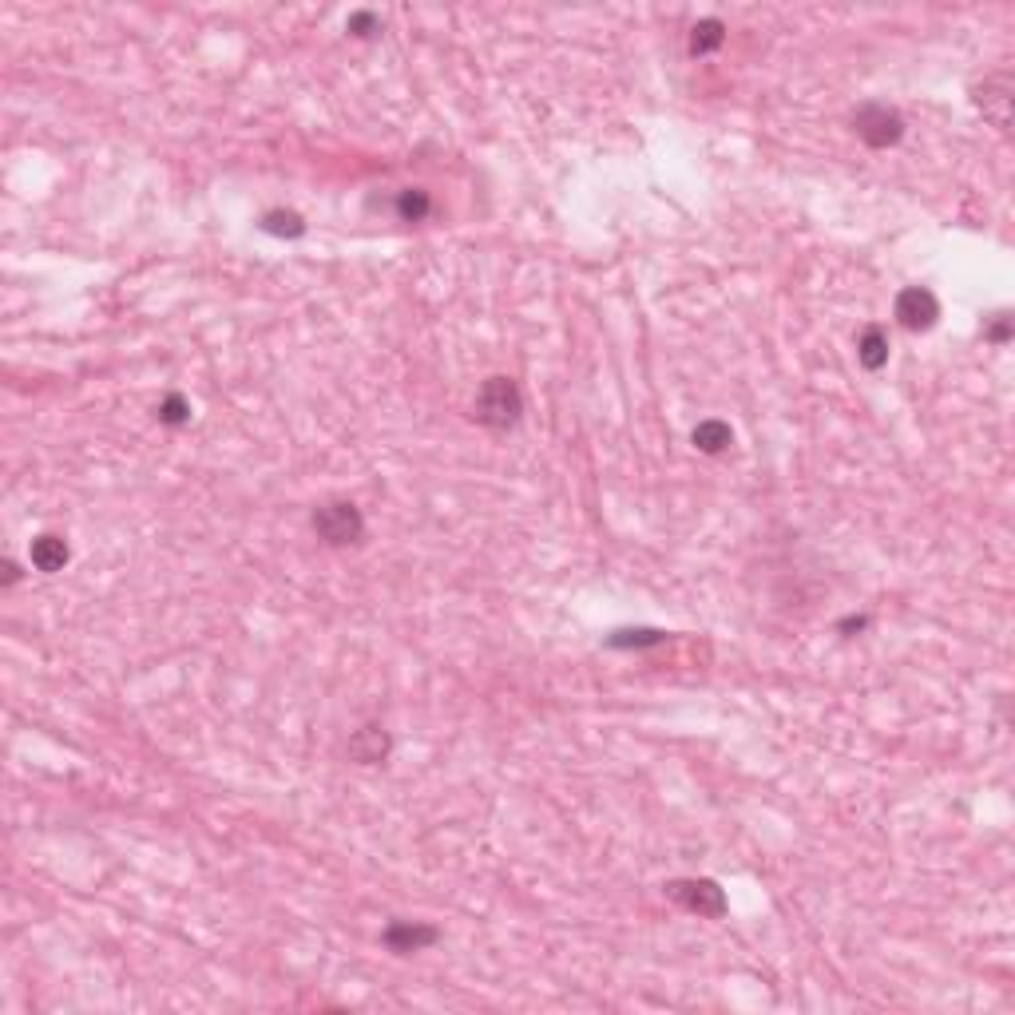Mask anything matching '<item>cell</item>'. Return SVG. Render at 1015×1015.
<instances>
[{"label": "cell", "mask_w": 1015, "mask_h": 1015, "mask_svg": "<svg viewBox=\"0 0 1015 1015\" xmlns=\"http://www.w3.org/2000/svg\"><path fill=\"white\" fill-rule=\"evenodd\" d=\"M869 627V619L865 615H849V619H841L837 623V631H845V635H857V631H865Z\"/></svg>", "instance_id": "19"}, {"label": "cell", "mask_w": 1015, "mask_h": 1015, "mask_svg": "<svg viewBox=\"0 0 1015 1015\" xmlns=\"http://www.w3.org/2000/svg\"><path fill=\"white\" fill-rule=\"evenodd\" d=\"M988 341H996V345H1008L1012 341V314H996V322L984 330Z\"/></svg>", "instance_id": "18"}, {"label": "cell", "mask_w": 1015, "mask_h": 1015, "mask_svg": "<svg viewBox=\"0 0 1015 1015\" xmlns=\"http://www.w3.org/2000/svg\"><path fill=\"white\" fill-rule=\"evenodd\" d=\"M893 314H897V322H901L904 330L924 334V330H932L940 322V298L928 286H908V290L897 294Z\"/></svg>", "instance_id": "5"}, {"label": "cell", "mask_w": 1015, "mask_h": 1015, "mask_svg": "<svg viewBox=\"0 0 1015 1015\" xmlns=\"http://www.w3.org/2000/svg\"><path fill=\"white\" fill-rule=\"evenodd\" d=\"M663 893L678 904V908H686V912H698V916H710V920H718V916H726V893H722V885L718 881H710V877H682V881H671V885H663Z\"/></svg>", "instance_id": "4"}, {"label": "cell", "mask_w": 1015, "mask_h": 1015, "mask_svg": "<svg viewBox=\"0 0 1015 1015\" xmlns=\"http://www.w3.org/2000/svg\"><path fill=\"white\" fill-rule=\"evenodd\" d=\"M310 524H314L318 540H322V544H330V548L361 544V536H365V516H361V508H357V504H349V500L318 504V508H314V516H310Z\"/></svg>", "instance_id": "2"}, {"label": "cell", "mask_w": 1015, "mask_h": 1015, "mask_svg": "<svg viewBox=\"0 0 1015 1015\" xmlns=\"http://www.w3.org/2000/svg\"><path fill=\"white\" fill-rule=\"evenodd\" d=\"M857 361L869 369V373H881L889 365V334L881 326H865L861 338H857Z\"/></svg>", "instance_id": "11"}, {"label": "cell", "mask_w": 1015, "mask_h": 1015, "mask_svg": "<svg viewBox=\"0 0 1015 1015\" xmlns=\"http://www.w3.org/2000/svg\"><path fill=\"white\" fill-rule=\"evenodd\" d=\"M853 131L865 147L873 151H885V147H897L904 139V115L881 100H869L853 112Z\"/></svg>", "instance_id": "3"}, {"label": "cell", "mask_w": 1015, "mask_h": 1015, "mask_svg": "<svg viewBox=\"0 0 1015 1015\" xmlns=\"http://www.w3.org/2000/svg\"><path fill=\"white\" fill-rule=\"evenodd\" d=\"M667 643V631H651V627H631V631H615L607 635V647H659Z\"/></svg>", "instance_id": "15"}, {"label": "cell", "mask_w": 1015, "mask_h": 1015, "mask_svg": "<svg viewBox=\"0 0 1015 1015\" xmlns=\"http://www.w3.org/2000/svg\"><path fill=\"white\" fill-rule=\"evenodd\" d=\"M155 417L163 421V425H171V429H179V425H187L191 421V401L183 397V393H167L163 401H159V409H155Z\"/></svg>", "instance_id": "16"}, {"label": "cell", "mask_w": 1015, "mask_h": 1015, "mask_svg": "<svg viewBox=\"0 0 1015 1015\" xmlns=\"http://www.w3.org/2000/svg\"><path fill=\"white\" fill-rule=\"evenodd\" d=\"M389 734L381 730V726H365V730H357L353 738H349V754H353V762H361V766H381L385 758H389Z\"/></svg>", "instance_id": "9"}, {"label": "cell", "mask_w": 1015, "mask_h": 1015, "mask_svg": "<svg viewBox=\"0 0 1015 1015\" xmlns=\"http://www.w3.org/2000/svg\"><path fill=\"white\" fill-rule=\"evenodd\" d=\"M258 226L266 230V234H274V238H302L306 234V219L298 215V211H266L262 219H258Z\"/></svg>", "instance_id": "14"}, {"label": "cell", "mask_w": 1015, "mask_h": 1015, "mask_svg": "<svg viewBox=\"0 0 1015 1015\" xmlns=\"http://www.w3.org/2000/svg\"><path fill=\"white\" fill-rule=\"evenodd\" d=\"M397 215H401V223H425V219L433 215V199H429V191H421V187H405V191L397 195Z\"/></svg>", "instance_id": "13"}, {"label": "cell", "mask_w": 1015, "mask_h": 1015, "mask_svg": "<svg viewBox=\"0 0 1015 1015\" xmlns=\"http://www.w3.org/2000/svg\"><path fill=\"white\" fill-rule=\"evenodd\" d=\"M976 108L984 112V119L992 127H1000L1008 135L1012 127V76L1000 72V76H988L980 88H976Z\"/></svg>", "instance_id": "6"}, {"label": "cell", "mask_w": 1015, "mask_h": 1015, "mask_svg": "<svg viewBox=\"0 0 1015 1015\" xmlns=\"http://www.w3.org/2000/svg\"><path fill=\"white\" fill-rule=\"evenodd\" d=\"M690 441H694V449L706 452V456H722V452L734 445V429H730L726 421L710 417V421H698V425H694Z\"/></svg>", "instance_id": "10"}, {"label": "cell", "mask_w": 1015, "mask_h": 1015, "mask_svg": "<svg viewBox=\"0 0 1015 1015\" xmlns=\"http://www.w3.org/2000/svg\"><path fill=\"white\" fill-rule=\"evenodd\" d=\"M726 44V24L718 16H702L694 28H690V56H710Z\"/></svg>", "instance_id": "12"}, {"label": "cell", "mask_w": 1015, "mask_h": 1015, "mask_svg": "<svg viewBox=\"0 0 1015 1015\" xmlns=\"http://www.w3.org/2000/svg\"><path fill=\"white\" fill-rule=\"evenodd\" d=\"M12 583H20V567L12 564V560H4V587H12Z\"/></svg>", "instance_id": "20"}, {"label": "cell", "mask_w": 1015, "mask_h": 1015, "mask_svg": "<svg viewBox=\"0 0 1015 1015\" xmlns=\"http://www.w3.org/2000/svg\"><path fill=\"white\" fill-rule=\"evenodd\" d=\"M345 28H349V36H357V40H369V36H377V32H381V16H377V12H369V8H361V12H349Z\"/></svg>", "instance_id": "17"}, {"label": "cell", "mask_w": 1015, "mask_h": 1015, "mask_svg": "<svg viewBox=\"0 0 1015 1015\" xmlns=\"http://www.w3.org/2000/svg\"><path fill=\"white\" fill-rule=\"evenodd\" d=\"M381 940H385V948H393L397 956H409V952H421V948L437 944V940H441V932H437L433 924H417V920H393V924L381 932Z\"/></svg>", "instance_id": "7"}, {"label": "cell", "mask_w": 1015, "mask_h": 1015, "mask_svg": "<svg viewBox=\"0 0 1015 1015\" xmlns=\"http://www.w3.org/2000/svg\"><path fill=\"white\" fill-rule=\"evenodd\" d=\"M524 413V397H520V385L512 377H488L476 393V405H472V417L484 425V429H512Z\"/></svg>", "instance_id": "1"}, {"label": "cell", "mask_w": 1015, "mask_h": 1015, "mask_svg": "<svg viewBox=\"0 0 1015 1015\" xmlns=\"http://www.w3.org/2000/svg\"><path fill=\"white\" fill-rule=\"evenodd\" d=\"M28 560L36 571H44V575H52V571H64L68 560H72V548H68V540L64 536H56V532H44V536H36L32 540V548H28Z\"/></svg>", "instance_id": "8"}]
</instances>
